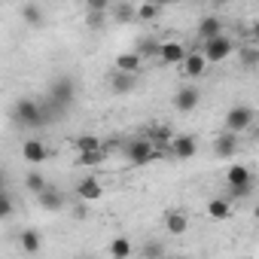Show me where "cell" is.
<instances>
[{
  "label": "cell",
  "instance_id": "17",
  "mask_svg": "<svg viewBox=\"0 0 259 259\" xmlns=\"http://www.w3.org/2000/svg\"><path fill=\"white\" fill-rule=\"evenodd\" d=\"M22 22L28 25V28H43V7L40 4H25L22 7Z\"/></svg>",
  "mask_w": 259,
  "mask_h": 259
},
{
  "label": "cell",
  "instance_id": "12",
  "mask_svg": "<svg viewBox=\"0 0 259 259\" xmlns=\"http://www.w3.org/2000/svg\"><path fill=\"white\" fill-rule=\"evenodd\" d=\"M180 70H183V76L195 79V76H201V73L207 70V61H204L201 52H186V58L180 61Z\"/></svg>",
  "mask_w": 259,
  "mask_h": 259
},
{
  "label": "cell",
  "instance_id": "25",
  "mask_svg": "<svg viewBox=\"0 0 259 259\" xmlns=\"http://www.w3.org/2000/svg\"><path fill=\"white\" fill-rule=\"evenodd\" d=\"M156 49H159V40L156 37H141V46H135V52L141 58H156Z\"/></svg>",
  "mask_w": 259,
  "mask_h": 259
},
{
  "label": "cell",
  "instance_id": "6",
  "mask_svg": "<svg viewBox=\"0 0 259 259\" xmlns=\"http://www.w3.org/2000/svg\"><path fill=\"white\" fill-rule=\"evenodd\" d=\"M125 159L132 165H150L153 162V144L150 138H135L125 144Z\"/></svg>",
  "mask_w": 259,
  "mask_h": 259
},
{
  "label": "cell",
  "instance_id": "3",
  "mask_svg": "<svg viewBox=\"0 0 259 259\" xmlns=\"http://www.w3.org/2000/svg\"><path fill=\"white\" fill-rule=\"evenodd\" d=\"M46 98H52L55 104H61L64 110H70V107H73V101H76V82H73V76H67V73L55 76V79L49 82Z\"/></svg>",
  "mask_w": 259,
  "mask_h": 259
},
{
  "label": "cell",
  "instance_id": "7",
  "mask_svg": "<svg viewBox=\"0 0 259 259\" xmlns=\"http://www.w3.org/2000/svg\"><path fill=\"white\" fill-rule=\"evenodd\" d=\"M183 58H186V46L177 43V40H165V43H159V49H156V61H159L162 67H174V64H180Z\"/></svg>",
  "mask_w": 259,
  "mask_h": 259
},
{
  "label": "cell",
  "instance_id": "19",
  "mask_svg": "<svg viewBox=\"0 0 259 259\" xmlns=\"http://www.w3.org/2000/svg\"><path fill=\"white\" fill-rule=\"evenodd\" d=\"M19 244H22V250H25V253H40L43 238H40V232H37V229H25V232L19 235Z\"/></svg>",
  "mask_w": 259,
  "mask_h": 259
},
{
  "label": "cell",
  "instance_id": "22",
  "mask_svg": "<svg viewBox=\"0 0 259 259\" xmlns=\"http://www.w3.org/2000/svg\"><path fill=\"white\" fill-rule=\"evenodd\" d=\"M159 16H162V7L153 4V0H147V4L135 7V19H138V22H156Z\"/></svg>",
  "mask_w": 259,
  "mask_h": 259
},
{
  "label": "cell",
  "instance_id": "16",
  "mask_svg": "<svg viewBox=\"0 0 259 259\" xmlns=\"http://www.w3.org/2000/svg\"><path fill=\"white\" fill-rule=\"evenodd\" d=\"M76 195H79L82 201H98V198L104 195V186H101L98 177H85V180L76 183Z\"/></svg>",
  "mask_w": 259,
  "mask_h": 259
},
{
  "label": "cell",
  "instance_id": "18",
  "mask_svg": "<svg viewBox=\"0 0 259 259\" xmlns=\"http://www.w3.org/2000/svg\"><path fill=\"white\" fill-rule=\"evenodd\" d=\"M217 34H223V22H220L217 16H204V19L198 22V40H210V37H217Z\"/></svg>",
  "mask_w": 259,
  "mask_h": 259
},
{
  "label": "cell",
  "instance_id": "30",
  "mask_svg": "<svg viewBox=\"0 0 259 259\" xmlns=\"http://www.w3.org/2000/svg\"><path fill=\"white\" fill-rule=\"evenodd\" d=\"M110 253H113L116 259H125V256H132V244H128L125 238H116V241L110 244Z\"/></svg>",
  "mask_w": 259,
  "mask_h": 259
},
{
  "label": "cell",
  "instance_id": "9",
  "mask_svg": "<svg viewBox=\"0 0 259 259\" xmlns=\"http://www.w3.org/2000/svg\"><path fill=\"white\" fill-rule=\"evenodd\" d=\"M138 76H141V73L113 70V73H110V92H113V95H132V92L138 89Z\"/></svg>",
  "mask_w": 259,
  "mask_h": 259
},
{
  "label": "cell",
  "instance_id": "31",
  "mask_svg": "<svg viewBox=\"0 0 259 259\" xmlns=\"http://www.w3.org/2000/svg\"><path fill=\"white\" fill-rule=\"evenodd\" d=\"M101 159H104V150H92V153H79V156H76V165H85V168H89V165H98Z\"/></svg>",
  "mask_w": 259,
  "mask_h": 259
},
{
  "label": "cell",
  "instance_id": "36",
  "mask_svg": "<svg viewBox=\"0 0 259 259\" xmlns=\"http://www.w3.org/2000/svg\"><path fill=\"white\" fill-rule=\"evenodd\" d=\"M4 183H7V174H4V168H0V192H4Z\"/></svg>",
  "mask_w": 259,
  "mask_h": 259
},
{
  "label": "cell",
  "instance_id": "10",
  "mask_svg": "<svg viewBox=\"0 0 259 259\" xmlns=\"http://www.w3.org/2000/svg\"><path fill=\"white\" fill-rule=\"evenodd\" d=\"M22 159H25L28 165H40V162L49 159V150H46V144H43L40 138H28V141L22 144Z\"/></svg>",
  "mask_w": 259,
  "mask_h": 259
},
{
  "label": "cell",
  "instance_id": "21",
  "mask_svg": "<svg viewBox=\"0 0 259 259\" xmlns=\"http://www.w3.org/2000/svg\"><path fill=\"white\" fill-rule=\"evenodd\" d=\"M207 213L213 220H229L232 217V201L229 198H210L207 201Z\"/></svg>",
  "mask_w": 259,
  "mask_h": 259
},
{
  "label": "cell",
  "instance_id": "1",
  "mask_svg": "<svg viewBox=\"0 0 259 259\" xmlns=\"http://www.w3.org/2000/svg\"><path fill=\"white\" fill-rule=\"evenodd\" d=\"M10 119H13L16 128H28V132H34V128H46L37 98H19V101L10 107Z\"/></svg>",
  "mask_w": 259,
  "mask_h": 259
},
{
  "label": "cell",
  "instance_id": "26",
  "mask_svg": "<svg viewBox=\"0 0 259 259\" xmlns=\"http://www.w3.org/2000/svg\"><path fill=\"white\" fill-rule=\"evenodd\" d=\"M85 25H89L92 31H101V28L107 25V13H101V10H85Z\"/></svg>",
  "mask_w": 259,
  "mask_h": 259
},
{
  "label": "cell",
  "instance_id": "28",
  "mask_svg": "<svg viewBox=\"0 0 259 259\" xmlns=\"http://www.w3.org/2000/svg\"><path fill=\"white\" fill-rule=\"evenodd\" d=\"M113 19H116L119 25H125V22H132V19H135V7H132V4H119V7L113 10Z\"/></svg>",
  "mask_w": 259,
  "mask_h": 259
},
{
  "label": "cell",
  "instance_id": "5",
  "mask_svg": "<svg viewBox=\"0 0 259 259\" xmlns=\"http://www.w3.org/2000/svg\"><path fill=\"white\" fill-rule=\"evenodd\" d=\"M195 153H198V141H195V135H174L171 144H168V156L177 159V162H186V159H192Z\"/></svg>",
  "mask_w": 259,
  "mask_h": 259
},
{
  "label": "cell",
  "instance_id": "4",
  "mask_svg": "<svg viewBox=\"0 0 259 259\" xmlns=\"http://www.w3.org/2000/svg\"><path fill=\"white\" fill-rule=\"evenodd\" d=\"M253 119H256V110H253L250 104H235V107L226 113V132L241 135V132H247V128L253 125Z\"/></svg>",
  "mask_w": 259,
  "mask_h": 259
},
{
  "label": "cell",
  "instance_id": "33",
  "mask_svg": "<svg viewBox=\"0 0 259 259\" xmlns=\"http://www.w3.org/2000/svg\"><path fill=\"white\" fill-rule=\"evenodd\" d=\"M144 256H165V244L162 241H150L144 247Z\"/></svg>",
  "mask_w": 259,
  "mask_h": 259
},
{
  "label": "cell",
  "instance_id": "27",
  "mask_svg": "<svg viewBox=\"0 0 259 259\" xmlns=\"http://www.w3.org/2000/svg\"><path fill=\"white\" fill-rule=\"evenodd\" d=\"M92 150H101V138H95V135L76 138V153H92Z\"/></svg>",
  "mask_w": 259,
  "mask_h": 259
},
{
  "label": "cell",
  "instance_id": "8",
  "mask_svg": "<svg viewBox=\"0 0 259 259\" xmlns=\"http://www.w3.org/2000/svg\"><path fill=\"white\" fill-rule=\"evenodd\" d=\"M198 101H201V92H198L195 85H183V89H177V95H174V110H177V113H192V110L198 107Z\"/></svg>",
  "mask_w": 259,
  "mask_h": 259
},
{
  "label": "cell",
  "instance_id": "32",
  "mask_svg": "<svg viewBox=\"0 0 259 259\" xmlns=\"http://www.w3.org/2000/svg\"><path fill=\"white\" fill-rule=\"evenodd\" d=\"M250 195H253V183H247V186H229L226 198L232 201V198H250Z\"/></svg>",
  "mask_w": 259,
  "mask_h": 259
},
{
  "label": "cell",
  "instance_id": "15",
  "mask_svg": "<svg viewBox=\"0 0 259 259\" xmlns=\"http://www.w3.org/2000/svg\"><path fill=\"white\" fill-rule=\"evenodd\" d=\"M213 153H217L220 159H232V156L238 153V135H235V132L220 135V138L213 141Z\"/></svg>",
  "mask_w": 259,
  "mask_h": 259
},
{
  "label": "cell",
  "instance_id": "23",
  "mask_svg": "<svg viewBox=\"0 0 259 259\" xmlns=\"http://www.w3.org/2000/svg\"><path fill=\"white\" fill-rule=\"evenodd\" d=\"M171 138H174V132H171L168 125H156L153 132H150V144H153V147H162V150H168Z\"/></svg>",
  "mask_w": 259,
  "mask_h": 259
},
{
  "label": "cell",
  "instance_id": "29",
  "mask_svg": "<svg viewBox=\"0 0 259 259\" xmlns=\"http://www.w3.org/2000/svg\"><path fill=\"white\" fill-rule=\"evenodd\" d=\"M256 61H259V49H256L253 43H250L247 49H241V64H244L247 70H253V67H256Z\"/></svg>",
  "mask_w": 259,
  "mask_h": 259
},
{
  "label": "cell",
  "instance_id": "38",
  "mask_svg": "<svg viewBox=\"0 0 259 259\" xmlns=\"http://www.w3.org/2000/svg\"><path fill=\"white\" fill-rule=\"evenodd\" d=\"M198 4H207V0H198Z\"/></svg>",
  "mask_w": 259,
  "mask_h": 259
},
{
  "label": "cell",
  "instance_id": "2",
  "mask_svg": "<svg viewBox=\"0 0 259 259\" xmlns=\"http://www.w3.org/2000/svg\"><path fill=\"white\" fill-rule=\"evenodd\" d=\"M232 52H235V40L226 37V34H217V37H210V40H201V55H204L207 64H220V61H226Z\"/></svg>",
  "mask_w": 259,
  "mask_h": 259
},
{
  "label": "cell",
  "instance_id": "20",
  "mask_svg": "<svg viewBox=\"0 0 259 259\" xmlns=\"http://www.w3.org/2000/svg\"><path fill=\"white\" fill-rule=\"evenodd\" d=\"M226 183L229 186H247V183H253V177H250V171L244 165H232L226 171Z\"/></svg>",
  "mask_w": 259,
  "mask_h": 259
},
{
  "label": "cell",
  "instance_id": "24",
  "mask_svg": "<svg viewBox=\"0 0 259 259\" xmlns=\"http://www.w3.org/2000/svg\"><path fill=\"white\" fill-rule=\"evenodd\" d=\"M46 183H49V180H46V177L40 174V168H37V165H34V168H31V171L25 174V186H28V192H34V195H37V192H40V189H43Z\"/></svg>",
  "mask_w": 259,
  "mask_h": 259
},
{
  "label": "cell",
  "instance_id": "14",
  "mask_svg": "<svg viewBox=\"0 0 259 259\" xmlns=\"http://www.w3.org/2000/svg\"><path fill=\"white\" fill-rule=\"evenodd\" d=\"M116 67L113 70H122V73H141V67H144V58L132 49V52H122V55H116V61H113Z\"/></svg>",
  "mask_w": 259,
  "mask_h": 259
},
{
  "label": "cell",
  "instance_id": "11",
  "mask_svg": "<svg viewBox=\"0 0 259 259\" xmlns=\"http://www.w3.org/2000/svg\"><path fill=\"white\" fill-rule=\"evenodd\" d=\"M37 201H40V207H43V210H49V213L64 210V192H58V189H55V186H49V183L37 192Z\"/></svg>",
  "mask_w": 259,
  "mask_h": 259
},
{
  "label": "cell",
  "instance_id": "34",
  "mask_svg": "<svg viewBox=\"0 0 259 259\" xmlns=\"http://www.w3.org/2000/svg\"><path fill=\"white\" fill-rule=\"evenodd\" d=\"M85 10H101V13H107V10H110V0H85Z\"/></svg>",
  "mask_w": 259,
  "mask_h": 259
},
{
  "label": "cell",
  "instance_id": "37",
  "mask_svg": "<svg viewBox=\"0 0 259 259\" xmlns=\"http://www.w3.org/2000/svg\"><path fill=\"white\" fill-rule=\"evenodd\" d=\"M153 4H159V7H162V10H165V7H168V4H174V0H153Z\"/></svg>",
  "mask_w": 259,
  "mask_h": 259
},
{
  "label": "cell",
  "instance_id": "13",
  "mask_svg": "<svg viewBox=\"0 0 259 259\" xmlns=\"http://www.w3.org/2000/svg\"><path fill=\"white\" fill-rule=\"evenodd\" d=\"M165 229H168V235H183V232L189 229V217H186V210L171 207V210L165 213Z\"/></svg>",
  "mask_w": 259,
  "mask_h": 259
},
{
  "label": "cell",
  "instance_id": "35",
  "mask_svg": "<svg viewBox=\"0 0 259 259\" xmlns=\"http://www.w3.org/2000/svg\"><path fill=\"white\" fill-rule=\"evenodd\" d=\"M10 210H13V201H10L4 192H0V220H4V217H10Z\"/></svg>",
  "mask_w": 259,
  "mask_h": 259
}]
</instances>
